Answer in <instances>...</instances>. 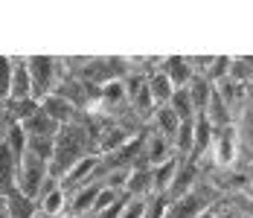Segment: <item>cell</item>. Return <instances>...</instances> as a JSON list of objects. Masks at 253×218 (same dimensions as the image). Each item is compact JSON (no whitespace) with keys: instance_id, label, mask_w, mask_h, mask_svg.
<instances>
[{"instance_id":"obj_20","label":"cell","mask_w":253,"mask_h":218,"mask_svg":"<svg viewBox=\"0 0 253 218\" xmlns=\"http://www.w3.org/2000/svg\"><path fill=\"white\" fill-rule=\"evenodd\" d=\"M149 210V198H128L117 218H143Z\"/></svg>"},{"instance_id":"obj_18","label":"cell","mask_w":253,"mask_h":218,"mask_svg":"<svg viewBox=\"0 0 253 218\" xmlns=\"http://www.w3.org/2000/svg\"><path fill=\"white\" fill-rule=\"evenodd\" d=\"M230 82L236 85H248L253 79V58H233L230 61Z\"/></svg>"},{"instance_id":"obj_26","label":"cell","mask_w":253,"mask_h":218,"mask_svg":"<svg viewBox=\"0 0 253 218\" xmlns=\"http://www.w3.org/2000/svg\"><path fill=\"white\" fill-rule=\"evenodd\" d=\"M38 218H41V216H38Z\"/></svg>"},{"instance_id":"obj_24","label":"cell","mask_w":253,"mask_h":218,"mask_svg":"<svg viewBox=\"0 0 253 218\" xmlns=\"http://www.w3.org/2000/svg\"><path fill=\"white\" fill-rule=\"evenodd\" d=\"M248 180H251V186H253V163H251V169H248Z\"/></svg>"},{"instance_id":"obj_1","label":"cell","mask_w":253,"mask_h":218,"mask_svg":"<svg viewBox=\"0 0 253 218\" xmlns=\"http://www.w3.org/2000/svg\"><path fill=\"white\" fill-rule=\"evenodd\" d=\"M26 70H29V82H32V99L41 102L58 87V58H52V55H26Z\"/></svg>"},{"instance_id":"obj_4","label":"cell","mask_w":253,"mask_h":218,"mask_svg":"<svg viewBox=\"0 0 253 218\" xmlns=\"http://www.w3.org/2000/svg\"><path fill=\"white\" fill-rule=\"evenodd\" d=\"M38 105H41V111H44L58 128H64V125H70V122L79 120V108L70 102V99H64L61 93H55V90H52L50 96H44Z\"/></svg>"},{"instance_id":"obj_5","label":"cell","mask_w":253,"mask_h":218,"mask_svg":"<svg viewBox=\"0 0 253 218\" xmlns=\"http://www.w3.org/2000/svg\"><path fill=\"white\" fill-rule=\"evenodd\" d=\"M160 70L166 73V79L172 82V87L180 90V87H186L189 79L195 76V64H192V58H186V55H166V58H160Z\"/></svg>"},{"instance_id":"obj_15","label":"cell","mask_w":253,"mask_h":218,"mask_svg":"<svg viewBox=\"0 0 253 218\" xmlns=\"http://www.w3.org/2000/svg\"><path fill=\"white\" fill-rule=\"evenodd\" d=\"M177 157L172 160H166V163H160V166H152V198L154 195H166L169 192V186H172V180H175V172H177Z\"/></svg>"},{"instance_id":"obj_3","label":"cell","mask_w":253,"mask_h":218,"mask_svg":"<svg viewBox=\"0 0 253 218\" xmlns=\"http://www.w3.org/2000/svg\"><path fill=\"white\" fill-rule=\"evenodd\" d=\"M210 157L218 169H230L239 157V131L236 125L224 128H212V145H210Z\"/></svg>"},{"instance_id":"obj_12","label":"cell","mask_w":253,"mask_h":218,"mask_svg":"<svg viewBox=\"0 0 253 218\" xmlns=\"http://www.w3.org/2000/svg\"><path fill=\"white\" fill-rule=\"evenodd\" d=\"M212 82L204 76V73L195 70V76L189 79V85H186V93H189V99H192V108H195V114H204V108H207V102H210V96H212Z\"/></svg>"},{"instance_id":"obj_7","label":"cell","mask_w":253,"mask_h":218,"mask_svg":"<svg viewBox=\"0 0 253 218\" xmlns=\"http://www.w3.org/2000/svg\"><path fill=\"white\" fill-rule=\"evenodd\" d=\"M143 157H146V166H149V169L166 163V160H172V157H175L172 140H166V137H160V134H149V137L143 140Z\"/></svg>"},{"instance_id":"obj_2","label":"cell","mask_w":253,"mask_h":218,"mask_svg":"<svg viewBox=\"0 0 253 218\" xmlns=\"http://www.w3.org/2000/svg\"><path fill=\"white\" fill-rule=\"evenodd\" d=\"M47 177H50V163L41 160L38 154L26 151L21 157V163H18V189L24 195H29V198H38Z\"/></svg>"},{"instance_id":"obj_6","label":"cell","mask_w":253,"mask_h":218,"mask_svg":"<svg viewBox=\"0 0 253 218\" xmlns=\"http://www.w3.org/2000/svg\"><path fill=\"white\" fill-rule=\"evenodd\" d=\"M210 145H212V125H210V120L204 114H195V120H192V154H189V160L201 166V160L210 157Z\"/></svg>"},{"instance_id":"obj_10","label":"cell","mask_w":253,"mask_h":218,"mask_svg":"<svg viewBox=\"0 0 253 218\" xmlns=\"http://www.w3.org/2000/svg\"><path fill=\"white\" fill-rule=\"evenodd\" d=\"M18 99H32V82L26 70V55L24 58H12V87L6 102H18Z\"/></svg>"},{"instance_id":"obj_25","label":"cell","mask_w":253,"mask_h":218,"mask_svg":"<svg viewBox=\"0 0 253 218\" xmlns=\"http://www.w3.org/2000/svg\"><path fill=\"white\" fill-rule=\"evenodd\" d=\"M61 218H79V216H73V213H64V216H61Z\"/></svg>"},{"instance_id":"obj_27","label":"cell","mask_w":253,"mask_h":218,"mask_svg":"<svg viewBox=\"0 0 253 218\" xmlns=\"http://www.w3.org/2000/svg\"><path fill=\"white\" fill-rule=\"evenodd\" d=\"M251 218H253V216H251Z\"/></svg>"},{"instance_id":"obj_22","label":"cell","mask_w":253,"mask_h":218,"mask_svg":"<svg viewBox=\"0 0 253 218\" xmlns=\"http://www.w3.org/2000/svg\"><path fill=\"white\" fill-rule=\"evenodd\" d=\"M215 218H239L233 210H221V213H215Z\"/></svg>"},{"instance_id":"obj_14","label":"cell","mask_w":253,"mask_h":218,"mask_svg":"<svg viewBox=\"0 0 253 218\" xmlns=\"http://www.w3.org/2000/svg\"><path fill=\"white\" fill-rule=\"evenodd\" d=\"M154 125V134H160V137H166V140H175L177 128H180V120L175 117V111L169 108V105H160V108H154L152 120Z\"/></svg>"},{"instance_id":"obj_11","label":"cell","mask_w":253,"mask_h":218,"mask_svg":"<svg viewBox=\"0 0 253 218\" xmlns=\"http://www.w3.org/2000/svg\"><path fill=\"white\" fill-rule=\"evenodd\" d=\"M126 195L128 198H152V172L149 166L137 163L128 169V177H126Z\"/></svg>"},{"instance_id":"obj_23","label":"cell","mask_w":253,"mask_h":218,"mask_svg":"<svg viewBox=\"0 0 253 218\" xmlns=\"http://www.w3.org/2000/svg\"><path fill=\"white\" fill-rule=\"evenodd\" d=\"M195 218H215V213H212V210H204L201 216H195Z\"/></svg>"},{"instance_id":"obj_16","label":"cell","mask_w":253,"mask_h":218,"mask_svg":"<svg viewBox=\"0 0 253 218\" xmlns=\"http://www.w3.org/2000/svg\"><path fill=\"white\" fill-rule=\"evenodd\" d=\"M21 128H24L26 137H47V140H55V134H58V125L38 108V114H32L26 122H21Z\"/></svg>"},{"instance_id":"obj_13","label":"cell","mask_w":253,"mask_h":218,"mask_svg":"<svg viewBox=\"0 0 253 218\" xmlns=\"http://www.w3.org/2000/svg\"><path fill=\"white\" fill-rule=\"evenodd\" d=\"M146 87H149V93H152V99H154L157 108H160V105H169V99H172V93H175L172 82L166 79V73L160 70V67L146 76Z\"/></svg>"},{"instance_id":"obj_17","label":"cell","mask_w":253,"mask_h":218,"mask_svg":"<svg viewBox=\"0 0 253 218\" xmlns=\"http://www.w3.org/2000/svg\"><path fill=\"white\" fill-rule=\"evenodd\" d=\"M169 108L175 111V117L180 122H186V120H192V117H195V108H192V99H189V93H186V87H180V90L172 93Z\"/></svg>"},{"instance_id":"obj_21","label":"cell","mask_w":253,"mask_h":218,"mask_svg":"<svg viewBox=\"0 0 253 218\" xmlns=\"http://www.w3.org/2000/svg\"><path fill=\"white\" fill-rule=\"evenodd\" d=\"M12 87V55H0V102L9 99Z\"/></svg>"},{"instance_id":"obj_9","label":"cell","mask_w":253,"mask_h":218,"mask_svg":"<svg viewBox=\"0 0 253 218\" xmlns=\"http://www.w3.org/2000/svg\"><path fill=\"white\" fill-rule=\"evenodd\" d=\"M102 186H105V180H93V183H87V186L76 189V192L70 195V201H67V213H73V216L84 218L90 210H93V204H96V195H99Z\"/></svg>"},{"instance_id":"obj_8","label":"cell","mask_w":253,"mask_h":218,"mask_svg":"<svg viewBox=\"0 0 253 218\" xmlns=\"http://www.w3.org/2000/svg\"><path fill=\"white\" fill-rule=\"evenodd\" d=\"M3 207H6L9 218H38V201L24 195L21 189H12L3 195Z\"/></svg>"},{"instance_id":"obj_19","label":"cell","mask_w":253,"mask_h":218,"mask_svg":"<svg viewBox=\"0 0 253 218\" xmlns=\"http://www.w3.org/2000/svg\"><path fill=\"white\" fill-rule=\"evenodd\" d=\"M236 131H239V140H245L248 145H253V96H248V102H245L242 122L236 125Z\"/></svg>"}]
</instances>
